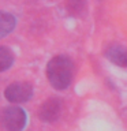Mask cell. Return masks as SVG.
I'll return each mask as SVG.
<instances>
[{
    "instance_id": "6da1fadb",
    "label": "cell",
    "mask_w": 127,
    "mask_h": 131,
    "mask_svg": "<svg viewBox=\"0 0 127 131\" xmlns=\"http://www.w3.org/2000/svg\"><path fill=\"white\" fill-rule=\"evenodd\" d=\"M74 63L68 56L57 55L49 60L47 66V78L56 90L67 89L72 81Z\"/></svg>"
},
{
    "instance_id": "7a4b0ae2",
    "label": "cell",
    "mask_w": 127,
    "mask_h": 131,
    "mask_svg": "<svg viewBox=\"0 0 127 131\" xmlns=\"http://www.w3.org/2000/svg\"><path fill=\"white\" fill-rule=\"evenodd\" d=\"M26 122L27 115L19 106H6L0 111V126L6 131H22Z\"/></svg>"
},
{
    "instance_id": "3957f363",
    "label": "cell",
    "mask_w": 127,
    "mask_h": 131,
    "mask_svg": "<svg viewBox=\"0 0 127 131\" xmlns=\"http://www.w3.org/2000/svg\"><path fill=\"white\" fill-rule=\"evenodd\" d=\"M4 96L10 102L14 104H20L26 102L33 96V86L27 82H15L7 86Z\"/></svg>"
},
{
    "instance_id": "277c9868",
    "label": "cell",
    "mask_w": 127,
    "mask_h": 131,
    "mask_svg": "<svg viewBox=\"0 0 127 131\" xmlns=\"http://www.w3.org/2000/svg\"><path fill=\"white\" fill-rule=\"evenodd\" d=\"M61 101L56 97L48 98L40 109V119L45 123H53L60 117Z\"/></svg>"
},
{
    "instance_id": "5b68a950",
    "label": "cell",
    "mask_w": 127,
    "mask_h": 131,
    "mask_svg": "<svg viewBox=\"0 0 127 131\" xmlns=\"http://www.w3.org/2000/svg\"><path fill=\"white\" fill-rule=\"evenodd\" d=\"M105 57L119 67H127V49L119 44H111L105 49Z\"/></svg>"
},
{
    "instance_id": "8992f818",
    "label": "cell",
    "mask_w": 127,
    "mask_h": 131,
    "mask_svg": "<svg viewBox=\"0 0 127 131\" xmlns=\"http://www.w3.org/2000/svg\"><path fill=\"white\" fill-rule=\"evenodd\" d=\"M15 25H16V19L14 15L4 12V11H0V38L10 34L14 30Z\"/></svg>"
},
{
    "instance_id": "52a82bcc",
    "label": "cell",
    "mask_w": 127,
    "mask_h": 131,
    "mask_svg": "<svg viewBox=\"0 0 127 131\" xmlns=\"http://www.w3.org/2000/svg\"><path fill=\"white\" fill-rule=\"evenodd\" d=\"M14 63V53L7 47H0V72L6 71Z\"/></svg>"
}]
</instances>
